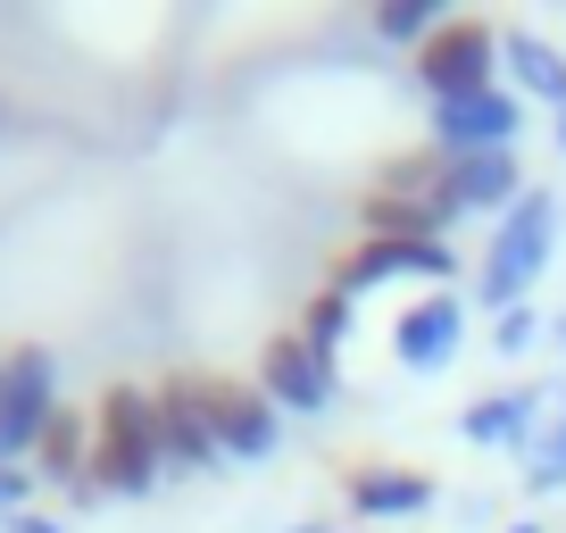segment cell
I'll return each mask as SVG.
<instances>
[{
  "label": "cell",
  "instance_id": "obj_1",
  "mask_svg": "<svg viewBox=\"0 0 566 533\" xmlns=\"http://www.w3.org/2000/svg\"><path fill=\"white\" fill-rule=\"evenodd\" d=\"M159 475H167V459H159V409H150V391L108 384L101 409H92V492L142 500Z\"/></svg>",
  "mask_w": 566,
  "mask_h": 533
},
{
  "label": "cell",
  "instance_id": "obj_2",
  "mask_svg": "<svg viewBox=\"0 0 566 533\" xmlns=\"http://www.w3.org/2000/svg\"><path fill=\"white\" fill-rule=\"evenodd\" d=\"M549 242H558V192H525L492 226V242H483V275H475V301L492 309V317L525 309V292H533V275H542Z\"/></svg>",
  "mask_w": 566,
  "mask_h": 533
},
{
  "label": "cell",
  "instance_id": "obj_3",
  "mask_svg": "<svg viewBox=\"0 0 566 533\" xmlns=\"http://www.w3.org/2000/svg\"><path fill=\"white\" fill-rule=\"evenodd\" d=\"M51 417H59V358L42 342H18L0 358V459L34 467V442L51 433Z\"/></svg>",
  "mask_w": 566,
  "mask_h": 533
},
{
  "label": "cell",
  "instance_id": "obj_4",
  "mask_svg": "<svg viewBox=\"0 0 566 533\" xmlns=\"http://www.w3.org/2000/svg\"><path fill=\"white\" fill-rule=\"evenodd\" d=\"M192 400H200V417H209V433H217L226 459H266V450L283 442V409L259 384H233V375H200L192 367Z\"/></svg>",
  "mask_w": 566,
  "mask_h": 533
},
{
  "label": "cell",
  "instance_id": "obj_5",
  "mask_svg": "<svg viewBox=\"0 0 566 533\" xmlns=\"http://www.w3.org/2000/svg\"><path fill=\"white\" fill-rule=\"evenodd\" d=\"M492 67H500V34H492L483 18H450L442 34L417 51V84L433 92V108H442V101H467V92H492V84H500Z\"/></svg>",
  "mask_w": 566,
  "mask_h": 533
},
{
  "label": "cell",
  "instance_id": "obj_6",
  "mask_svg": "<svg viewBox=\"0 0 566 533\" xmlns=\"http://www.w3.org/2000/svg\"><path fill=\"white\" fill-rule=\"evenodd\" d=\"M259 391L292 417H325L334 409V358H325L301 325H283V334L259 342Z\"/></svg>",
  "mask_w": 566,
  "mask_h": 533
},
{
  "label": "cell",
  "instance_id": "obj_7",
  "mask_svg": "<svg viewBox=\"0 0 566 533\" xmlns=\"http://www.w3.org/2000/svg\"><path fill=\"white\" fill-rule=\"evenodd\" d=\"M516 134H525V101H516L509 84L467 92V101H442V108H433V150H442V159H475V150H516Z\"/></svg>",
  "mask_w": 566,
  "mask_h": 533
},
{
  "label": "cell",
  "instance_id": "obj_8",
  "mask_svg": "<svg viewBox=\"0 0 566 533\" xmlns=\"http://www.w3.org/2000/svg\"><path fill=\"white\" fill-rule=\"evenodd\" d=\"M400 275H417L424 292H442V275H459V259H450V242H358L334 259V292H375V284H400Z\"/></svg>",
  "mask_w": 566,
  "mask_h": 533
},
{
  "label": "cell",
  "instance_id": "obj_9",
  "mask_svg": "<svg viewBox=\"0 0 566 533\" xmlns=\"http://www.w3.org/2000/svg\"><path fill=\"white\" fill-rule=\"evenodd\" d=\"M533 184H525V167H516V150H475V159H450V176H442V200L459 217H509L516 200H525Z\"/></svg>",
  "mask_w": 566,
  "mask_h": 533
},
{
  "label": "cell",
  "instance_id": "obj_10",
  "mask_svg": "<svg viewBox=\"0 0 566 533\" xmlns=\"http://www.w3.org/2000/svg\"><path fill=\"white\" fill-rule=\"evenodd\" d=\"M459 334H467L459 292H424V301L408 309L400 325H391V351H400V367H408V375H442L450 358H459Z\"/></svg>",
  "mask_w": 566,
  "mask_h": 533
},
{
  "label": "cell",
  "instance_id": "obj_11",
  "mask_svg": "<svg viewBox=\"0 0 566 533\" xmlns=\"http://www.w3.org/2000/svg\"><path fill=\"white\" fill-rule=\"evenodd\" d=\"M150 409H159V459L167 467H217L226 459L209 417H200V400H192V375H167V384L150 391Z\"/></svg>",
  "mask_w": 566,
  "mask_h": 533
},
{
  "label": "cell",
  "instance_id": "obj_12",
  "mask_svg": "<svg viewBox=\"0 0 566 533\" xmlns=\"http://www.w3.org/2000/svg\"><path fill=\"white\" fill-rule=\"evenodd\" d=\"M342 500H350V516H367V525H391V516L433 509V475H424V467H350V475H342Z\"/></svg>",
  "mask_w": 566,
  "mask_h": 533
},
{
  "label": "cell",
  "instance_id": "obj_13",
  "mask_svg": "<svg viewBox=\"0 0 566 533\" xmlns=\"http://www.w3.org/2000/svg\"><path fill=\"white\" fill-rule=\"evenodd\" d=\"M450 226H459V209H450L442 192L433 200H400V192L358 200V233H367V242H450Z\"/></svg>",
  "mask_w": 566,
  "mask_h": 533
},
{
  "label": "cell",
  "instance_id": "obj_14",
  "mask_svg": "<svg viewBox=\"0 0 566 533\" xmlns=\"http://www.w3.org/2000/svg\"><path fill=\"white\" fill-rule=\"evenodd\" d=\"M542 400H549V391H483V400H467V409H459V433H467V442H483V450L533 442L542 417H549Z\"/></svg>",
  "mask_w": 566,
  "mask_h": 533
},
{
  "label": "cell",
  "instance_id": "obj_15",
  "mask_svg": "<svg viewBox=\"0 0 566 533\" xmlns=\"http://www.w3.org/2000/svg\"><path fill=\"white\" fill-rule=\"evenodd\" d=\"M34 475L67 483L75 500H92V409H59L51 433L34 442Z\"/></svg>",
  "mask_w": 566,
  "mask_h": 533
},
{
  "label": "cell",
  "instance_id": "obj_16",
  "mask_svg": "<svg viewBox=\"0 0 566 533\" xmlns=\"http://www.w3.org/2000/svg\"><path fill=\"white\" fill-rule=\"evenodd\" d=\"M500 67H509V92H533V101H549V108H566V51L558 42H542V34H500Z\"/></svg>",
  "mask_w": 566,
  "mask_h": 533
},
{
  "label": "cell",
  "instance_id": "obj_17",
  "mask_svg": "<svg viewBox=\"0 0 566 533\" xmlns=\"http://www.w3.org/2000/svg\"><path fill=\"white\" fill-rule=\"evenodd\" d=\"M525 483L533 492H558L566 483V391H558V409L542 417V433L525 442Z\"/></svg>",
  "mask_w": 566,
  "mask_h": 533
},
{
  "label": "cell",
  "instance_id": "obj_18",
  "mask_svg": "<svg viewBox=\"0 0 566 533\" xmlns=\"http://www.w3.org/2000/svg\"><path fill=\"white\" fill-rule=\"evenodd\" d=\"M442 25H450L442 0H384V9H375V34H384V42H408V51H424Z\"/></svg>",
  "mask_w": 566,
  "mask_h": 533
},
{
  "label": "cell",
  "instance_id": "obj_19",
  "mask_svg": "<svg viewBox=\"0 0 566 533\" xmlns=\"http://www.w3.org/2000/svg\"><path fill=\"white\" fill-rule=\"evenodd\" d=\"M301 334H308V342H317V351H325V358H334V342H342V334H350V292H334V284H325V292H317V301H308V309H301Z\"/></svg>",
  "mask_w": 566,
  "mask_h": 533
},
{
  "label": "cell",
  "instance_id": "obj_20",
  "mask_svg": "<svg viewBox=\"0 0 566 533\" xmlns=\"http://www.w3.org/2000/svg\"><path fill=\"white\" fill-rule=\"evenodd\" d=\"M533 342H542V317H533V309H509V317H492V351H500V358H525Z\"/></svg>",
  "mask_w": 566,
  "mask_h": 533
},
{
  "label": "cell",
  "instance_id": "obj_21",
  "mask_svg": "<svg viewBox=\"0 0 566 533\" xmlns=\"http://www.w3.org/2000/svg\"><path fill=\"white\" fill-rule=\"evenodd\" d=\"M25 500H34V467L0 459V516H25Z\"/></svg>",
  "mask_w": 566,
  "mask_h": 533
},
{
  "label": "cell",
  "instance_id": "obj_22",
  "mask_svg": "<svg viewBox=\"0 0 566 533\" xmlns=\"http://www.w3.org/2000/svg\"><path fill=\"white\" fill-rule=\"evenodd\" d=\"M9 533H67V525H59V516H34V509H25V516H9Z\"/></svg>",
  "mask_w": 566,
  "mask_h": 533
},
{
  "label": "cell",
  "instance_id": "obj_23",
  "mask_svg": "<svg viewBox=\"0 0 566 533\" xmlns=\"http://www.w3.org/2000/svg\"><path fill=\"white\" fill-rule=\"evenodd\" d=\"M549 342H558V351H566V317H558V325H549Z\"/></svg>",
  "mask_w": 566,
  "mask_h": 533
},
{
  "label": "cell",
  "instance_id": "obj_24",
  "mask_svg": "<svg viewBox=\"0 0 566 533\" xmlns=\"http://www.w3.org/2000/svg\"><path fill=\"white\" fill-rule=\"evenodd\" d=\"M558 150H566V108H558Z\"/></svg>",
  "mask_w": 566,
  "mask_h": 533
},
{
  "label": "cell",
  "instance_id": "obj_25",
  "mask_svg": "<svg viewBox=\"0 0 566 533\" xmlns=\"http://www.w3.org/2000/svg\"><path fill=\"white\" fill-rule=\"evenodd\" d=\"M509 533H542V525H509Z\"/></svg>",
  "mask_w": 566,
  "mask_h": 533
},
{
  "label": "cell",
  "instance_id": "obj_26",
  "mask_svg": "<svg viewBox=\"0 0 566 533\" xmlns=\"http://www.w3.org/2000/svg\"><path fill=\"white\" fill-rule=\"evenodd\" d=\"M292 533H325V525H292Z\"/></svg>",
  "mask_w": 566,
  "mask_h": 533
}]
</instances>
